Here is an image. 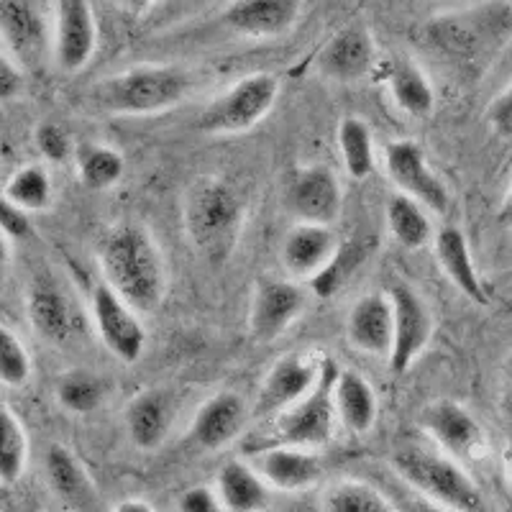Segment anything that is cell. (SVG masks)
I'll use <instances>...</instances> for the list:
<instances>
[{"mask_svg": "<svg viewBox=\"0 0 512 512\" xmlns=\"http://www.w3.org/2000/svg\"><path fill=\"white\" fill-rule=\"evenodd\" d=\"M182 226L187 244L210 264L228 262L244 236L246 203L223 177H200L182 200Z\"/></svg>", "mask_w": 512, "mask_h": 512, "instance_id": "3", "label": "cell"}, {"mask_svg": "<svg viewBox=\"0 0 512 512\" xmlns=\"http://www.w3.org/2000/svg\"><path fill=\"white\" fill-rule=\"evenodd\" d=\"M384 169L397 192L443 216L451 208V192L425 157L423 146L413 139H397L384 146Z\"/></svg>", "mask_w": 512, "mask_h": 512, "instance_id": "10", "label": "cell"}, {"mask_svg": "<svg viewBox=\"0 0 512 512\" xmlns=\"http://www.w3.org/2000/svg\"><path fill=\"white\" fill-rule=\"evenodd\" d=\"M305 0H231L221 11V24L244 39H280L303 18Z\"/></svg>", "mask_w": 512, "mask_h": 512, "instance_id": "18", "label": "cell"}, {"mask_svg": "<svg viewBox=\"0 0 512 512\" xmlns=\"http://www.w3.org/2000/svg\"><path fill=\"white\" fill-rule=\"evenodd\" d=\"M251 418L249 402L239 392H216L203 402L192 418L190 438L203 451H221L239 441Z\"/></svg>", "mask_w": 512, "mask_h": 512, "instance_id": "20", "label": "cell"}, {"mask_svg": "<svg viewBox=\"0 0 512 512\" xmlns=\"http://www.w3.org/2000/svg\"><path fill=\"white\" fill-rule=\"evenodd\" d=\"M400 512H448V510H443V507L433 505V502H428V500H425V497L415 495L413 500L408 502V507H405V510H400Z\"/></svg>", "mask_w": 512, "mask_h": 512, "instance_id": "47", "label": "cell"}, {"mask_svg": "<svg viewBox=\"0 0 512 512\" xmlns=\"http://www.w3.org/2000/svg\"><path fill=\"white\" fill-rule=\"evenodd\" d=\"M323 359L313 354H287L274 361L267 377L262 379V387L256 392L251 415L272 420L274 415L285 413L295 402L308 397L323 372Z\"/></svg>", "mask_w": 512, "mask_h": 512, "instance_id": "14", "label": "cell"}, {"mask_svg": "<svg viewBox=\"0 0 512 512\" xmlns=\"http://www.w3.org/2000/svg\"><path fill=\"white\" fill-rule=\"evenodd\" d=\"M34 146L36 152L52 164H62L70 157H75V146H72L70 134L54 121H44L34 128Z\"/></svg>", "mask_w": 512, "mask_h": 512, "instance_id": "39", "label": "cell"}, {"mask_svg": "<svg viewBox=\"0 0 512 512\" xmlns=\"http://www.w3.org/2000/svg\"><path fill=\"white\" fill-rule=\"evenodd\" d=\"M505 372H507V379L512 382V354L507 356V364H505Z\"/></svg>", "mask_w": 512, "mask_h": 512, "instance_id": "50", "label": "cell"}, {"mask_svg": "<svg viewBox=\"0 0 512 512\" xmlns=\"http://www.w3.org/2000/svg\"><path fill=\"white\" fill-rule=\"evenodd\" d=\"M47 469L49 487L54 489V495L64 500L72 507H88L95 502L93 479H90L88 469L82 466V461L72 454L70 448L62 443H54L47 451Z\"/></svg>", "mask_w": 512, "mask_h": 512, "instance_id": "29", "label": "cell"}, {"mask_svg": "<svg viewBox=\"0 0 512 512\" xmlns=\"http://www.w3.org/2000/svg\"><path fill=\"white\" fill-rule=\"evenodd\" d=\"M3 195L21 210H26L29 216L31 213H44V210L52 208L54 200L52 175L44 164H24L8 177Z\"/></svg>", "mask_w": 512, "mask_h": 512, "instance_id": "35", "label": "cell"}, {"mask_svg": "<svg viewBox=\"0 0 512 512\" xmlns=\"http://www.w3.org/2000/svg\"><path fill=\"white\" fill-rule=\"evenodd\" d=\"M21 93H24V70L0 47V103H11Z\"/></svg>", "mask_w": 512, "mask_h": 512, "instance_id": "42", "label": "cell"}, {"mask_svg": "<svg viewBox=\"0 0 512 512\" xmlns=\"http://www.w3.org/2000/svg\"><path fill=\"white\" fill-rule=\"evenodd\" d=\"M175 400L167 390H144L126 405V433L139 451H157L175 425Z\"/></svg>", "mask_w": 512, "mask_h": 512, "instance_id": "22", "label": "cell"}, {"mask_svg": "<svg viewBox=\"0 0 512 512\" xmlns=\"http://www.w3.org/2000/svg\"><path fill=\"white\" fill-rule=\"evenodd\" d=\"M29 464V436L24 423L0 405V484H16Z\"/></svg>", "mask_w": 512, "mask_h": 512, "instance_id": "37", "label": "cell"}, {"mask_svg": "<svg viewBox=\"0 0 512 512\" xmlns=\"http://www.w3.org/2000/svg\"><path fill=\"white\" fill-rule=\"evenodd\" d=\"M338 369L341 367L331 356L323 359V372L315 390L287 408L285 413L272 418V443L267 446H297L315 451L333 441L338 423L336 408H333V382L338 377Z\"/></svg>", "mask_w": 512, "mask_h": 512, "instance_id": "7", "label": "cell"}, {"mask_svg": "<svg viewBox=\"0 0 512 512\" xmlns=\"http://www.w3.org/2000/svg\"><path fill=\"white\" fill-rule=\"evenodd\" d=\"M0 39L21 70L41 67L54 52V29H49L44 0H0Z\"/></svg>", "mask_w": 512, "mask_h": 512, "instance_id": "11", "label": "cell"}, {"mask_svg": "<svg viewBox=\"0 0 512 512\" xmlns=\"http://www.w3.org/2000/svg\"><path fill=\"white\" fill-rule=\"evenodd\" d=\"M392 303V349L387 356L390 374L402 377L431 346L436 320L423 297L405 282H395L387 290Z\"/></svg>", "mask_w": 512, "mask_h": 512, "instance_id": "8", "label": "cell"}, {"mask_svg": "<svg viewBox=\"0 0 512 512\" xmlns=\"http://www.w3.org/2000/svg\"><path fill=\"white\" fill-rule=\"evenodd\" d=\"M26 315L36 336L47 344H67L75 333L77 318L70 295L49 272L36 274L26 290Z\"/></svg>", "mask_w": 512, "mask_h": 512, "instance_id": "19", "label": "cell"}, {"mask_svg": "<svg viewBox=\"0 0 512 512\" xmlns=\"http://www.w3.org/2000/svg\"><path fill=\"white\" fill-rule=\"evenodd\" d=\"M361 3H367V0H361Z\"/></svg>", "mask_w": 512, "mask_h": 512, "instance_id": "51", "label": "cell"}, {"mask_svg": "<svg viewBox=\"0 0 512 512\" xmlns=\"http://www.w3.org/2000/svg\"><path fill=\"white\" fill-rule=\"evenodd\" d=\"M11 256H13L11 239H8L6 233L0 231V280H3V277L8 274V267H11Z\"/></svg>", "mask_w": 512, "mask_h": 512, "instance_id": "46", "label": "cell"}, {"mask_svg": "<svg viewBox=\"0 0 512 512\" xmlns=\"http://www.w3.org/2000/svg\"><path fill=\"white\" fill-rule=\"evenodd\" d=\"M436 249V262L441 272L446 274L448 282L456 287L464 297H469L477 305H489L487 287L482 282L477 262H474L472 246L466 233L459 226H441L433 239Z\"/></svg>", "mask_w": 512, "mask_h": 512, "instance_id": "24", "label": "cell"}, {"mask_svg": "<svg viewBox=\"0 0 512 512\" xmlns=\"http://www.w3.org/2000/svg\"><path fill=\"white\" fill-rule=\"evenodd\" d=\"M392 469L415 495L425 497L433 505L448 512H484L482 489L477 487L461 461L448 456L446 451L428 441L405 438L392 451Z\"/></svg>", "mask_w": 512, "mask_h": 512, "instance_id": "4", "label": "cell"}, {"mask_svg": "<svg viewBox=\"0 0 512 512\" xmlns=\"http://www.w3.org/2000/svg\"><path fill=\"white\" fill-rule=\"evenodd\" d=\"M287 208L297 223L333 226L344 210V187L328 164L297 167L287 185Z\"/></svg>", "mask_w": 512, "mask_h": 512, "instance_id": "15", "label": "cell"}, {"mask_svg": "<svg viewBox=\"0 0 512 512\" xmlns=\"http://www.w3.org/2000/svg\"><path fill=\"white\" fill-rule=\"evenodd\" d=\"M333 408H336L338 423L354 436H367L377 425V392L369 379L354 369H338V377L333 382Z\"/></svg>", "mask_w": 512, "mask_h": 512, "instance_id": "27", "label": "cell"}, {"mask_svg": "<svg viewBox=\"0 0 512 512\" xmlns=\"http://www.w3.org/2000/svg\"><path fill=\"white\" fill-rule=\"evenodd\" d=\"M108 395H111V384L88 369H70V372L59 374L57 384H54V397H57L59 408L72 415H93L95 410L103 408Z\"/></svg>", "mask_w": 512, "mask_h": 512, "instance_id": "33", "label": "cell"}, {"mask_svg": "<svg viewBox=\"0 0 512 512\" xmlns=\"http://www.w3.org/2000/svg\"><path fill=\"white\" fill-rule=\"evenodd\" d=\"M159 3H162V0H116V6L131 18H144L146 13L152 11V8H157Z\"/></svg>", "mask_w": 512, "mask_h": 512, "instance_id": "44", "label": "cell"}, {"mask_svg": "<svg viewBox=\"0 0 512 512\" xmlns=\"http://www.w3.org/2000/svg\"><path fill=\"white\" fill-rule=\"evenodd\" d=\"M369 254H372V244H367V241H341L333 259L328 262V267L310 282V292L315 297H320V300H328L336 292H341L346 287V282L364 267Z\"/></svg>", "mask_w": 512, "mask_h": 512, "instance_id": "34", "label": "cell"}, {"mask_svg": "<svg viewBox=\"0 0 512 512\" xmlns=\"http://www.w3.org/2000/svg\"><path fill=\"white\" fill-rule=\"evenodd\" d=\"M500 221L505 223V226H512V185H510V190H507L505 200H502V208H500Z\"/></svg>", "mask_w": 512, "mask_h": 512, "instance_id": "48", "label": "cell"}, {"mask_svg": "<svg viewBox=\"0 0 512 512\" xmlns=\"http://www.w3.org/2000/svg\"><path fill=\"white\" fill-rule=\"evenodd\" d=\"M256 472L272 489L303 492L323 477V464L310 448L267 446L256 454Z\"/></svg>", "mask_w": 512, "mask_h": 512, "instance_id": "25", "label": "cell"}, {"mask_svg": "<svg viewBox=\"0 0 512 512\" xmlns=\"http://www.w3.org/2000/svg\"><path fill=\"white\" fill-rule=\"evenodd\" d=\"M320 512H400V507L390 497H384L374 484L344 479L328 489Z\"/></svg>", "mask_w": 512, "mask_h": 512, "instance_id": "36", "label": "cell"}, {"mask_svg": "<svg viewBox=\"0 0 512 512\" xmlns=\"http://www.w3.org/2000/svg\"><path fill=\"white\" fill-rule=\"evenodd\" d=\"M346 336L356 351L387 359L392 349V303L387 292L359 297L346 318Z\"/></svg>", "mask_w": 512, "mask_h": 512, "instance_id": "23", "label": "cell"}, {"mask_svg": "<svg viewBox=\"0 0 512 512\" xmlns=\"http://www.w3.org/2000/svg\"><path fill=\"white\" fill-rule=\"evenodd\" d=\"M113 512H157V507L149 500H141V497H128V500H121Z\"/></svg>", "mask_w": 512, "mask_h": 512, "instance_id": "45", "label": "cell"}, {"mask_svg": "<svg viewBox=\"0 0 512 512\" xmlns=\"http://www.w3.org/2000/svg\"><path fill=\"white\" fill-rule=\"evenodd\" d=\"M512 13L507 6L469 8L456 16L433 21L428 36L446 57L464 67H482L487 57L500 49L502 39L510 34Z\"/></svg>", "mask_w": 512, "mask_h": 512, "instance_id": "5", "label": "cell"}, {"mask_svg": "<svg viewBox=\"0 0 512 512\" xmlns=\"http://www.w3.org/2000/svg\"><path fill=\"white\" fill-rule=\"evenodd\" d=\"M75 169L85 190L108 192L126 175V159L113 146L88 141L75 149Z\"/></svg>", "mask_w": 512, "mask_h": 512, "instance_id": "32", "label": "cell"}, {"mask_svg": "<svg viewBox=\"0 0 512 512\" xmlns=\"http://www.w3.org/2000/svg\"><path fill=\"white\" fill-rule=\"evenodd\" d=\"M195 88L198 77L182 64H136L95 82L90 100L108 116L144 118L172 111L185 103Z\"/></svg>", "mask_w": 512, "mask_h": 512, "instance_id": "2", "label": "cell"}, {"mask_svg": "<svg viewBox=\"0 0 512 512\" xmlns=\"http://www.w3.org/2000/svg\"><path fill=\"white\" fill-rule=\"evenodd\" d=\"M379 67L397 111L410 118H428L436 111V88L415 59L390 57Z\"/></svg>", "mask_w": 512, "mask_h": 512, "instance_id": "26", "label": "cell"}, {"mask_svg": "<svg viewBox=\"0 0 512 512\" xmlns=\"http://www.w3.org/2000/svg\"><path fill=\"white\" fill-rule=\"evenodd\" d=\"M423 431L441 451L456 461L482 459L487 448V433L482 423L456 400H436L423 410Z\"/></svg>", "mask_w": 512, "mask_h": 512, "instance_id": "16", "label": "cell"}, {"mask_svg": "<svg viewBox=\"0 0 512 512\" xmlns=\"http://www.w3.org/2000/svg\"><path fill=\"white\" fill-rule=\"evenodd\" d=\"M31 374H34V361L26 344L18 338V333L0 323V384L21 390L29 384Z\"/></svg>", "mask_w": 512, "mask_h": 512, "instance_id": "38", "label": "cell"}, {"mask_svg": "<svg viewBox=\"0 0 512 512\" xmlns=\"http://www.w3.org/2000/svg\"><path fill=\"white\" fill-rule=\"evenodd\" d=\"M0 231L6 233L11 241L29 239L31 233H34L29 213L18 208L16 203H11L6 195H0Z\"/></svg>", "mask_w": 512, "mask_h": 512, "instance_id": "40", "label": "cell"}, {"mask_svg": "<svg viewBox=\"0 0 512 512\" xmlns=\"http://www.w3.org/2000/svg\"><path fill=\"white\" fill-rule=\"evenodd\" d=\"M98 47L90 0H54V62L62 72H80Z\"/></svg>", "mask_w": 512, "mask_h": 512, "instance_id": "17", "label": "cell"}, {"mask_svg": "<svg viewBox=\"0 0 512 512\" xmlns=\"http://www.w3.org/2000/svg\"><path fill=\"white\" fill-rule=\"evenodd\" d=\"M315 72L338 85L367 80L377 67V44L367 24L351 21L341 26L315 54Z\"/></svg>", "mask_w": 512, "mask_h": 512, "instance_id": "13", "label": "cell"}, {"mask_svg": "<svg viewBox=\"0 0 512 512\" xmlns=\"http://www.w3.org/2000/svg\"><path fill=\"white\" fill-rule=\"evenodd\" d=\"M177 510L180 512H226L221 497H218L216 487H190L182 492V497L177 500Z\"/></svg>", "mask_w": 512, "mask_h": 512, "instance_id": "43", "label": "cell"}, {"mask_svg": "<svg viewBox=\"0 0 512 512\" xmlns=\"http://www.w3.org/2000/svg\"><path fill=\"white\" fill-rule=\"evenodd\" d=\"M341 239L331 226L295 223L280 246V262L290 280L313 282L336 254Z\"/></svg>", "mask_w": 512, "mask_h": 512, "instance_id": "21", "label": "cell"}, {"mask_svg": "<svg viewBox=\"0 0 512 512\" xmlns=\"http://www.w3.org/2000/svg\"><path fill=\"white\" fill-rule=\"evenodd\" d=\"M280 98V80L269 72H254L228 85L210 100L195 126L208 136H241L256 128L274 111Z\"/></svg>", "mask_w": 512, "mask_h": 512, "instance_id": "6", "label": "cell"}, {"mask_svg": "<svg viewBox=\"0 0 512 512\" xmlns=\"http://www.w3.org/2000/svg\"><path fill=\"white\" fill-rule=\"evenodd\" d=\"M90 320L100 344L123 364H134L146 349V328L139 310L123 300L105 282H98L90 292Z\"/></svg>", "mask_w": 512, "mask_h": 512, "instance_id": "12", "label": "cell"}, {"mask_svg": "<svg viewBox=\"0 0 512 512\" xmlns=\"http://www.w3.org/2000/svg\"><path fill=\"white\" fill-rule=\"evenodd\" d=\"M216 492L226 512H267L272 487L244 459H231L218 469Z\"/></svg>", "mask_w": 512, "mask_h": 512, "instance_id": "28", "label": "cell"}, {"mask_svg": "<svg viewBox=\"0 0 512 512\" xmlns=\"http://www.w3.org/2000/svg\"><path fill=\"white\" fill-rule=\"evenodd\" d=\"M310 287L297 280L264 277L256 282L249 305V333L256 344H272L285 336L305 313Z\"/></svg>", "mask_w": 512, "mask_h": 512, "instance_id": "9", "label": "cell"}, {"mask_svg": "<svg viewBox=\"0 0 512 512\" xmlns=\"http://www.w3.org/2000/svg\"><path fill=\"white\" fill-rule=\"evenodd\" d=\"M103 282L141 315L157 313L169 290V267L152 231L141 223L111 226L98 241Z\"/></svg>", "mask_w": 512, "mask_h": 512, "instance_id": "1", "label": "cell"}, {"mask_svg": "<svg viewBox=\"0 0 512 512\" xmlns=\"http://www.w3.org/2000/svg\"><path fill=\"white\" fill-rule=\"evenodd\" d=\"M384 221L392 239L408 251H418L423 246L433 244L436 231H433L431 210L420 205L418 200L395 192L387 205H384Z\"/></svg>", "mask_w": 512, "mask_h": 512, "instance_id": "30", "label": "cell"}, {"mask_svg": "<svg viewBox=\"0 0 512 512\" xmlns=\"http://www.w3.org/2000/svg\"><path fill=\"white\" fill-rule=\"evenodd\" d=\"M505 477H507V484L512 487V448H510V454H507V459H505Z\"/></svg>", "mask_w": 512, "mask_h": 512, "instance_id": "49", "label": "cell"}, {"mask_svg": "<svg viewBox=\"0 0 512 512\" xmlns=\"http://www.w3.org/2000/svg\"><path fill=\"white\" fill-rule=\"evenodd\" d=\"M487 123L502 141H512V82L489 103Z\"/></svg>", "mask_w": 512, "mask_h": 512, "instance_id": "41", "label": "cell"}, {"mask_svg": "<svg viewBox=\"0 0 512 512\" xmlns=\"http://www.w3.org/2000/svg\"><path fill=\"white\" fill-rule=\"evenodd\" d=\"M336 141L346 175L356 182L369 180L377 169V141L372 126L361 116H344L338 121Z\"/></svg>", "mask_w": 512, "mask_h": 512, "instance_id": "31", "label": "cell"}]
</instances>
